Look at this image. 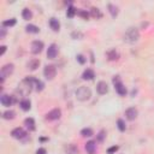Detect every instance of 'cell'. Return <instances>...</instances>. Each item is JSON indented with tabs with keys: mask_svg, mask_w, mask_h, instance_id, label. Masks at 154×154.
Segmentation results:
<instances>
[{
	"mask_svg": "<svg viewBox=\"0 0 154 154\" xmlns=\"http://www.w3.org/2000/svg\"><path fill=\"white\" fill-rule=\"evenodd\" d=\"M60 116H61V111H60L59 108H54V109L49 111V112L46 114V118H47L48 120H57V119L60 118Z\"/></svg>",
	"mask_w": 154,
	"mask_h": 154,
	"instance_id": "cell-10",
	"label": "cell"
},
{
	"mask_svg": "<svg viewBox=\"0 0 154 154\" xmlns=\"http://www.w3.org/2000/svg\"><path fill=\"white\" fill-rule=\"evenodd\" d=\"M137 114H138V111L135 107H130L125 111V117L128 120H135L137 118Z\"/></svg>",
	"mask_w": 154,
	"mask_h": 154,
	"instance_id": "cell-11",
	"label": "cell"
},
{
	"mask_svg": "<svg viewBox=\"0 0 154 154\" xmlns=\"http://www.w3.org/2000/svg\"><path fill=\"white\" fill-rule=\"evenodd\" d=\"M77 14L78 16H81L83 19H88L89 18V16H90V13H88L87 11H84V10H79L78 12H77Z\"/></svg>",
	"mask_w": 154,
	"mask_h": 154,
	"instance_id": "cell-32",
	"label": "cell"
},
{
	"mask_svg": "<svg viewBox=\"0 0 154 154\" xmlns=\"http://www.w3.org/2000/svg\"><path fill=\"white\" fill-rule=\"evenodd\" d=\"M71 37L75 38V40H81V38H83V34L81 31H73L71 34Z\"/></svg>",
	"mask_w": 154,
	"mask_h": 154,
	"instance_id": "cell-33",
	"label": "cell"
},
{
	"mask_svg": "<svg viewBox=\"0 0 154 154\" xmlns=\"http://www.w3.org/2000/svg\"><path fill=\"white\" fill-rule=\"evenodd\" d=\"M81 135L84 137H90V136H93V130L90 128H84L81 130Z\"/></svg>",
	"mask_w": 154,
	"mask_h": 154,
	"instance_id": "cell-28",
	"label": "cell"
},
{
	"mask_svg": "<svg viewBox=\"0 0 154 154\" xmlns=\"http://www.w3.org/2000/svg\"><path fill=\"white\" fill-rule=\"evenodd\" d=\"M5 35H6V29H5V26H2V28L0 29V38H4Z\"/></svg>",
	"mask_w": 154,
	"mask_h": 154,
	"instance_id": "cell-37",
	"label": "cell"
},
{
	"mask_svg": "<svg viewBox=\"0 0 154 154\" xmlns=\"http://www.w3.org/2000/svg\"><path fill=\"white\" fill-rule=\"evenodd\" d=\"M19 106H20V108H22L23 111H29L30 107H31V103H30V101H29L28 99H23V100L20 101Z\"/></svg>",
	"mask_w": 154,
	"mask_h": 154,
	"instance_id": "cell-22",
	"label": "cell"
},
{
	"mask_svg": "<svg viewBox=\"0 0 154 154\" xmlns=\"http://www.w3.org/2000/svg\"><path fill=\"white\" fill-rule=\"evenodd\" d=\"M85 150L88 154H95L96 153V142L95 141H88L85 143Z\"/></svg>",
	"mask_w": 154,
	"mask_h": 154,
	"instance_id": "cell-14",
	"label": "cell"
},
{
	"mask_svg": "<svg viewBox=\"0 0 154 154\" xmlns=\"http://www.w3.org/2000/svg\"><path fill=\"white\" fill-rule=\"evenodd\" d=\"M65 153L66 154H78V148L73 143H70L65 147Z\"/></svg>",
	"mask_w": 154,
	"mask_h": 154,
	"instance_id": "cell-18",
	"label": "cell"
},
{
	"mask_svg": "<svg viewBox=\"0 0 154 154\" xmlns=\"http://www.w3.org/2000/svg\"><path fill=\"white\" fill-rule=\"evenodd\" d=\"M30 48H31V53H32V54H38V53H41L42 49H43V42H42V41H38V40L32 41Z\"/></svg>",
	"mask_w": 154,
	"mask_h": 154,
	"instance_id": "cell-8",
	"label": "cell"
},
{
	"mask_svg": "<svg viewBox=\"0 0 154 154\" xmlns=\"http://www.w3.org/2000/svg\"><path fill=\"white\" fill-rule=\"evenodd\" d=\"M76 13H77V11H76V8H75V7H72V6L67 7V12H66V16H67L69 18H72V17H73Z\"/></svg>",
	"mask_w": 154,
	"mask_h": 154,
	"instance_id": "cell-29",
	"label": "cell"
},
{
	"mask_svg": "<svg viewBox=\"0 0 154 154\" xmlns=\"http://www.w3.org/2000/svg\"><path fill=\"white\" fill-rule=\"evenodd\" d=\"M91 96V90L88 87H79L76 90V97L79 101H87Z\"/></svg>",
	"mask_w": 154,
	"mask_h": 154,
	"instance_id": "cell-3",
	"label": "cell"
},
{
	"mask_svg": "<svg viewBox=\"0 0 154 154\" xmlns=\"http://www.w3.org/2000/svg\"><path fill=\"white\" fill-rule=\"evenodd\" d=\"M43 75H45V77H46L47 79H53V78L55 77V75H57V69H55V66H54V65H47V66H45V69H43Z\"/></svg>",
	"mask_w": 154,
	"mask_h": 154,
	"instance_id": "cell-6",
	"label": "cell"
},
{
	"mask_svg": "<svg viewBox=\"0 0 154 154\" xmlns=\"http://www.w3.org/2000/svg\"><path fill=\"white\" fill-rule=\"evenodd\" d=\"M76 59H77V61H78L79 64H84V63L87 61V59H85V58H84V55H82V54H77Z\"/></svg>",
	"mask_w": 154,
	"mask_h": 154,
	"instance_id": "cell-34",
	"label": "cell"
},
{
	"mask_svg": "<svg viewBox=\"0 0 154 154\" xmlns=\"http://www.w3.org/2000/svg\"><path fill=\"white\" fill-rule=\"evenodd\" d=\"M24 125L29 131H34L35 130V120L32 118H26L24 120Z\"/></svg>",
	"mask_w": 154,
	"mask_h": 154,
	"instance_id": "cell-19",
	"label": "cell"
},
{
	"mask_svg": "<svg viewBox=\"0 0 154 154\" xmlns=\"http://www.w3.org/2000/svg\"><path fill=\"white\" fill-rule=\"evenodd\" d=\"M90 16H91L93 18L99 19V18L102 17V13H101V11H100L99 8H96V7H91V10H90Z\"/></svg>",
	"mask_w": 154,
	"mask_h": 154,
	"instance_id": "cell-24",
	"label": "cell"
},
{
	"mask_svg": "<svg viewBox=\"0 0 154 154\" xmlns=\"http://www.w3.org/2000/svg\"><path fill=\"white\" fill-rule=\"evenodd\" d=\"M13 70H14V65L11 64V63L6 64V65H4L1 67V71H0V81H1V83L4 82V79L6 77H10L13 73Z\"/></svg>",
	"mask_w": 154,
	"mask_h": 154,
	"instance_id": "cell-4",
	"label": "cell"
},
{
	"mask_svg": "<svg viewBox=\"0 0 154 154\" xmlns=\"http://www.w3.org/2000/svg\"><path fill=\"white\" fill-rule=\"evenodd\" d=\"M112 82H113V84H114L116 91H117L120 96H125V95H126V88H125V87H124V84L122 83L120 78H119L118 76H116V77H113Z\"/></svg>",
	"mask_w": 154,
	"mask_h": 154,
	"instance_id": "cell-5",
	"label": "cell"
},
{
	"mask_svg": "<svg viewBox=\"0 0 154 154\" xmlns=\"http://www.w3.org/2000/svg\"><path fill=\"white\" fill-rule=\"evenodd\" d=\"M11 135L13 138H17V140H23L26 137V131L22 128H16L11 131Z\"/></svg>",
	"mask_w": 154,
	"mask_h": 154,
	"instance_id": "cell-7",
	"label": "cell"
},
{
	"mask_svg": "<svg viewBox=\"0 0 154 154\" xmlns=\"http://www.w3.org/2000/svg\"><path fill=\"white\" fill-rule=\"evenodd\" d=\"M96 90H97V93H99L100 95L106 94V93L108 91V85H107V83H106L105 81H100V82L96 84Z\"/></svg>",
	"mask_w": 154,
	"mask_h": 154,
	"instance_id": "cell-13",
	"label": "cell"
},
{
	"mask_svg": "<svg viewBox=\"0 0 154 154\" xmlns=\"http://www.w3.org/2000/svg\"><path fill=\"white\" fill-rule=\"evenodd\" d=\"M28 69H30L31 71H35L38 66H40V60L38 59H31L29 63H28Z\"/></svg>",
	"mask_w": 154,
	"mask_h": 154,
	"instance_id": "cell-20",
	"label": "cell"
},
{
	"mask_svg": "<svg viewBox=\"0 0 154 154\" xmlns=\"http://www.w3.org/2000/svg\"><path fill=\"white\" fill-rule=\"evenodd\" d=\"M25 30H26V32H29V34H37V32H40L38 26H36V25H34V24H28V25L25 26Z\"/></svg>",
	"mask_w": 154,
	"mask_h": 154,
	"instance_id": "cell-21",
	"label": "cell"
},
{
	"mask_svg": "<svg viewBox=\"0 0 154 154\" xmlns=\"http://www.w3.org/2000/svg\"><path fill=\"white\" fill-rule=\"evenodd\" d=\"M108 11H109V13H111V16H112L113 18H116V17L118 16V12H119L118 7H117L116 5H113V4H109V5H108Z\"/></svg>",
	"mask_w": 154,
	"mask_h": 154,
	"instance_id": "cell-23",
	"label": "cell"
},
{
	"mask_svg": "<svg viewBox=\"0 0 154 154\" xmlns=\"http://www.w3.org/2000/svg\"><path fill=\"white\" fill-rule=\"evenodd\" d=\"M14 24H16V19L14 18H11V19H7V20L2 22V26H13Z\"/></svg>",
	"mask_w": 154,
	"mask_h": 154,
	"instance_id": "cell-30",
	"label": "cell"
},
{
	"mask_svg": "<svg viewBox=\"0 0 154 154\" xmlns=\"http://www.w3.org/2000/svg\"><path fill=\"white\" fill-rule=\"evenodd\" d=\"M106 55H107V59L111 60V61L118 60V58H119V53H118L116 49H109V51L106 53Z\"/></svg>",
	"mask_w": 154,
	"mask_h": 154,
	"instance_id": "cell-15",
	"label": "cell"
},
{
	"mask_svg": "<svg viewBox=\"0 0 154 154\" xmlns=\"http://www.w3.org/2000/svg\"><path fill=\"white\" fill-rule=\"evenodd\" d=\"M140 38V31L137 28L130 26L124 34V41L128 43H135Z\"/></svg>",
	"mask_w": 154,
	"mask_h": 154,
	"instance_id": "cell-2",
	"label": "cell"
},
{
	"mask_svg": "<svg viewBox=\"0 0 154 154\" xmlns=\"http://www.w3.org/2000/svg\"><path fill=\"white\" fill-rule=\"evenodd\" d=\"M49 26H51V29H52L53 31H59V29H60V23H59V20H58L57 18H51V19H49Z\"/></svg>",
	"mask_w": 154,
	"mask_h": 154,
	"instance_id": "cell-17",
	"label": "cell"
},
{
	"mask_svg": "<svg viewBox=\"0 0 154 154\" xmlns=\"http://www.w3.org/2000/svg\"><path fill=\"white\" fill-rule=\"evenodd\" d=\"M22 17H23V19H25V20L31 19V17H32V12H31V10H29V8H24V10L22 11Z\"/></svg>",
	"mask_w": 154,
	"mask_h": 154,
	"instance_id": "cell-25",
	"label": "cell"
},
{
	"mask_svg": "<svg viewBox=\"0 0 154 154\" xmlns=\"http://www.w3.org/2000/svg\"><path fill=\"white\" fill-rule=\"evenodd\" d=\"M6 46H1V52H0V55H4V53L6 52Z\"/></svg>",
	"mask_w": 154,
	"mask_h": 154,
	"instance_id": "cell-39",
	"label": "cell"
},
{
	"mask_svg": "<svg viewBox=\"0 0 154 154\" xmlns=\"http://www.w3.org/2000/svg\"><path fill=\"white\" fill-rule=\"evenodd\" d=\"M14 116H16V113H14V111H12V109L5 111V112L2 113V118H4V119H7V120L13 119V118H14Z\"/></svg>",
	"mask_w": 154,
	"mask_h": 154,
	"instance_id": "cell-26",
	"label": "cell"
},
{
	"mask_svg": "<svg viewBox=\"0 0 154 154\" xmlns=\"http://www.w3.org/2000/svg\"><path fill=\"white\" fill-rule=\"evenodd\" d=\"M36 154H47V150H46V148H38L36 150Z\"/></svg>",
	"mask_w": 154,
	"mask_h": 154,
	"instance_id": "cell-38",
	"label": "cell"
},
{
	"mask_svg": "<svg viewBox=\"0 0 154 154\" xmlns=\"http://www.w3.org/2000/svg\"><path fill=\"white\" fill-rule=\"evenodd\" d=\"M34 87H35V89L37 90V91H41V90H43V87H45V84H43V82L42 81H40V79H34Z\"/></svg>",
	"mask_w": 154,
	"mask_h": 154,
	"instance_id": "cell-27",
	"label": "cell"
},
{
	"mask_svg": "<svg viewBox=\"0 0 154 154\" xmlns=\"http://www.w3.org/2000/svg\"><path fill=\"white\" fill-rule=\"evenodd\" d=\"M34 79L35 78H32V77H26L20 82V84L18 85V91L20 95L26 96L28 94L31 93L32 87H34Z\"/></svg>",
	"mask_w": 154,
	"mask_h": 154,
	"instance_id": "cell-1",
	"label": "cell"
},
{
	"mask_svg": "<svg viewBox=\"0 0 154 154\" xmlns=\"http://www.w3.org/2000/svg\"><path fill=\"white\" fill-rule=\"evenodd\" d=\"M119 149V147L118 146H113V147H111V148H108L107 149V154H113L114 152H117Z\"/></svg>",
	"mask_w": 154,
	"mask_h": 154,
	"instance_id": "cell-36",
	"label": "cell"
},
{
	"mask_svg": "<svg viewBox=\"0 0 154 154\" xmlns=\"http://www.w3.org/2000/svg\"><path fill=\"white\" fill-rule=\"evenodd\" d=\"M58 52H59L58 46H57L55 43H52V45L48 47V49H47V58H48V59H54V58L58 55Z\"/></svg>",
	"mask_w": 154,
	"mask_h": 154,
	"instance_id": "cell-9",
	"label": "cell"
},
{
	"mask_svg": "<svg viewBox=\"0 0 154 154\" xmlns=\"http://www.w3.org/2000/svg\"><path fill=\"white\" fill-rule=\"evenodd\" d=\"M105 136H106V132H105V130H101V131L99 132V135H97V141L102 142V141H103V138H105Z\"/></svg>",
	"mask_w": 154,
	"mask_h": 154,
	"instance_id": "cell-35",
	"label": "cell"
},
{
	"mask_svg": "<svg viewBox=\"0 0 154 154\" xmlns=\"http://www.w3.org/2000/svg\"><path fill=\"white\" fill-rule=\"evenodd\" d=\"M14 101H16V100H14V96H10V95H6V94H4V95L1 96V99H0L1 105H2V106H6V107L11 106Z\"/></svg>",
	"mask_w": 154,
	"mask_h": 154,
	"instance_id": "cell-12",
	"label": "cell"
},
{
	"mask_svg": "<svg viewBox=\"0 0 154 154\" xmlns=\"http://www.w3.org/2000/svg\"><path fill=\"white\" fill-rule=\"evenodd\" d=\"M94 77H95V73H94V71L91 69L84 70V72L82 75V78L83 79H87V81H91V79H94Z\"/></svg>",
	"mask_w": 154,
	"mask_h": 154,
	"instance_id": "cell-16",
	"label": "cell"
},
{
	"mask_svg": "<svg viewBox=\"0 0 154 154\" xmlns=\"http://www.w3.org/2000/svg\"><path fill=\"white\" fill-rule=\"evenodd\" d=\"M117 126H118V129H119L120 131H125V129H126L125 122H124L123 119H118V122H117Z\"/></svg>",
	"mask_w": 154,
	"mask_h": 154,
	"instance_id": "cell-31",
	"label": "cell"
}]
</instances>
